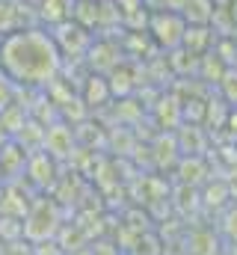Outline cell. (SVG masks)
<instances>
[{
	"label": "cell",
	"instance_id": "cell-4",
	"mask_svg": "<svg viewBox=\"0 0 237 255\" xmlns=\"http://www.w3.org/2000/svg\"><path fill=\"white\" fill-rule=\"evenodd\" d=\"M27 181L33 184V187H39V190H48V187H54L59 178V166H57V157L54 154H48L45 148H39V151H33L30 157H27Z\"/></svg>",
	"mask_w": 237,
	"mask_h": 255
},
{
	"label": "cell",
	"instance_id": "cell-1",
	"mask_svg": "<svg viewBox=\"0 0 237 255\" xmlns=\"http://www.w3.org/2000/svg\"><path fill=\"white\" fill-rule=\"evenodd\" d=\"M62 57L51 33L27 27L12 30L0 39V71L6 80L21 86H42L54 83L59 74Z\"/></svg>",
	"mask_w": 237,
	"mask_h": 255
},
{
	"label": "cell",
	"instance_id": "cell-3",
	"mask_svg": "<svg viewBox=\"0 0 237 255\" xmlns=\"http://www.w3.org/2000/svg\"><path fill=\"white\" fill-rule=\"evenodd\" d=\"M59 232V211L54 202L48 199H39L30 205L27 217H24V226H21V235L33 244H45L51 241L54 235Z\"/></svg>",
	"mask_w": 237,
	"mask_h": 255
},
{
	"label": "cell",
	"instance_id": "cell-6",
	"mask_svg": "<svg viewBox=\"0 0 237 255\" xmlns=\"http://www.w3.org/2000/svg\"><path fill=\"white\" fill-rule=\"evenodd\" d=\"M71 12H74V0H42L39 3V15L51 27H59V24L71 21Z\"/></svg>",
	"mask_w": 237,
	"mask_h": 255
},
{
	"label": "cell",
	"instance_id": "cell-5",
	"mask_svg": "<svg viewBox=\"0 0 237 255\" xmlns=\"http://www.w3.org/2000/svg\"><path fill=\"white\" fill-rule=\"evenodd\" d=\"M48 154H54L57 160L68 157V151H74V133L68 125H54L45 130V145H42Z\"/></svg>",
	"mask_w": 237,
	"mask_h": 255
},
{
	"label": "cell",
	"instance_id": "cell-2",
	"mask_svg": "<svg viewBox=\"0 0 237 255\" xmlns=\"http://www.w3.org/2000/svg\"><path fill=\"white\" fill-rule=\"evenodd\" d=\"M187 18L181 12H172V9H160V12H151L148 15V39L160 48V51H175L184 45V36H187Z\"/></svg>",
	"mask_w": 237,
	"mask_h": 255
}]
</instances>
